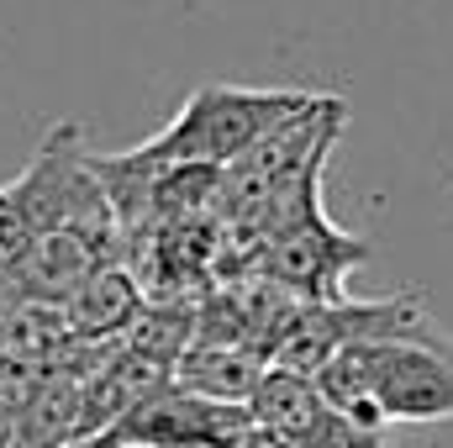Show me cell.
<instances>
[{
    "label": "cell",
    "mask_w": 453,
    "mask_h": 448,
    "mask_svg": "<svg viewBox=\"0 0 453 448\" xmlns=\"http://www.w3.org/2000/svg\"><path fill=\"white\" fill-rule=\"evenodd\" d=\"M311 385L353 428H395V422H449L453 417V337H390L353 343L333 353Z\"/></svg>",
    "instance_id": "1"
},
{
    "label": "cell",
    "mask_w": 453,
    "mask_h": 448,
    "mask_svg": "<svg viewBox=\"0 0 453 448\" xmlns=\"http://www.w3.org/2000/svg\"><path fill=\"white\" fill-rule=\"evenodd\" d=\"M311 90H264V85H201L180 112L169 116L148 143L132 153L142 164H201L226 169L237 164L258 137H269L280 121L301 112Z\"/></svg>",
    "instance_id": "2"
},
{
    "label": "cell",
    "mask_w": 453,
    "mask_h": 448,
    "mask_svg": "<svg viewBox=\"0 0 453 448\" xmlns=\"http://www.w3.org/2000/svg\"><path fill=\"white\" fill-rule=\"evenodd\" d=\"M342 101L338 96H311L290 121H280L269 137H258L237 164L222 169V227H237L258 212H269L274 201H285L290 190H301L306 180H317L327 169V153L342 132Z\"/></svg>",
    "instance_id": "3"
},
{
    "label": "cell",
    "mask_w": 453,
    "mask_h": 448,
    "mask_svg": "<svg viewBox=\"0 0 453 448\" xmlns=\"http://www.w3.org/2000/svg\"><path fill=\"white\" fill-rule=\"evenodd\" d=\"M438 333L433 317L422 312L417 296H342V301H317V306H296V317L285 322V333L274 337L269 364L290 369V375H317L333 353L353 343H390V337H427Z\"/></svg>",
    "instance_id": "4"
},
{
    "label": "cell",
    "mask_w": 453,
    "mask_h": 448,
    "mask_svg": "<svg viewBox=\"0 0 453 448\" xmlns=\"http://www.w3.org/2000/svg\"><path fill=\"white\" fill-rule=\"evenodd\" d=\"M369 259V243L342 232L327 212H322V190H311L285 222L280 232L253 253L248 274L269 280L274 290L296 296L301 306H317V301H342V280Z\"/></svg>",
    "instance_id": "5"
},
{
    "label": "cell",
    "mask_w": 453,
    "mask_h": 448,
    "mask_svg": "<svg viewBox=\"0 0 453 448\" xmlns=\"http://www.w3.org/2000/svg\"><path fill=\"white\" fill-rule=\"evenodd\" d=\"M248 428H253L248 406H217L174 385L148 390L111 422L121 448H242Z\"/></svg>",
    "instance_id": "6"
},
{
    "label": "cell",
    "mask_w": 453,
    "mask_h": 448,
    "mask_svg": "<svg viewBox=\"0 0 453 448\" xmlns=\"http://www.w3.org/2000/svg\"><path fill=\"white\" fill-rule=\"evenodd\" d=\"M142 306H148L142 280H137L127 264H101L90 280H80V285L58 301V317H64L69 343L101 348V343H121Z\"/></svg>",
    "instance_id": "7"
},
{
    "label": "cell",
    "mask_w": 453,
    "mask_h": 448,
    "mask_svg": "<svg viewBox=\"0 0 453 448\" xmlns=\"http://www.w3.org/2000/svg\"><path fill=\"white\" fill-rule=\"evenodd\" d=\"M264 369H269V359L253 353V348H237V343H185L174 369H169V385L185 390V396L217 401V406H248V396H253Z\"/></svg>",
    "instance_id": "8"
},
{
    "label": "cell",
    "mask_w": 453,
    "mask_h": 448,
    "mask_svg": "<svg viewBox=\"0 0 453 448\" xmlns=\"http://www.w3.org/2000/svg\"><path fill=\"white\" fill-rule=\"evenodd\" d=\"M290 448H385V438L369 433V428H353L348 417H338V412L327 406L301 438H290Z\"/></svg>",
    "instance_id": "9"
},
{
    "label": "cell",
    "mask_w": 453,
    "mask_h": 448,
    "mask_svg": "<svg viewBox=\"0 0 453 448\" xmlns=\"http://www.w3.org/2000/svg\"><path fill=\"white\" fill-rule=\"evenodd\" d=\"M64 448H121V444H116V433L106 428V433H90V438H74V444H64Z\"/></svg>",
    "instance_id": "10"
}]
</instances>
